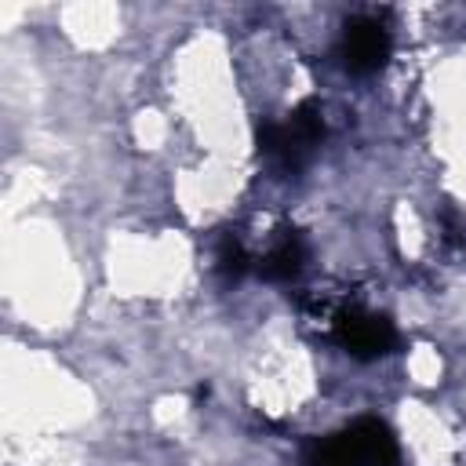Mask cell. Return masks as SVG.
Listing matches in <instances>:
<instances>
[{
    "instance_id": "5",
    "label": "cell",
    "mask_w": 466,
    "mask_h": 466,
    "mask_svg": "<svg viewBox=\"0 0 466 466\" xmlns=\"http://www.w3.org/2000/svg\"><path fill=\"white\" fill-rule=\"evenodd\" d=\"M306 262V248L295 233H280L266 251L262 258H255V269L266 277V280H291Z\"/></svg>"
},
{
    "instance_id": "4",
    "label": "cell",
    "mask_w": 466,
    "mask_h": 466,
    "mask_svg": "<svg viewBox=\"0 0 466 466\" xmlns=\"http://www.w3.org/2000/svg\"><path fill=\"white\" fill-rule=\"evenodd\" d=\"M390 47H393V36L379 18H353L342 33V66L360 76L375 73L386 66Z\"/></svg>"
},
{
    "instance_id": "2",
    "label": "cell",
    "mask_w": 466,
    "mask_h": 466,
    "mask_svg": "<svg viewBox=\"0 0 466 466\" xmlns=\"http://www.w3.org/2000/svg\"><path fill=\"white\" fill-rule=\"evenodd\" d=\"M320 138H324L320 109H317L313 102H306V106H299L295 113H288V120L266 124V131H262V138H258V149H262V157H266L277 171L291 175V171H299V167L309 164V157L317 153Z\"/></svg>"
},
{
    "instance_id": "3",
    "label": "cell",
    "mask_w": 466,
    "mask_h": 466,
    "mask_svg": "<svg viewBox=\"0 0 466 466\" xmlns=\"http://www.w3.org/2000/svg\"><path fill=\"white\" fill-rule=\"evenodd\" d=\"M331 339L346 353H353L360 360H375V357L393 350L397 331L386 317H379L371 309H360V306H350V309H339L331 317Z\"/></svg>"
},
{
    "instance_id": "1",
    "label": "cell",
    "mask_w": 466,
    "mask_h": 466,
    "mask_svg": "<svg viewBox=\"0 0 466 466\" xmlns=\"http://www.w3.org/2000/svg\"><path fill=\"white\" fill-rule=\"evenodd\" d=\"M306 466H397V444L375 419H360L313 448Z\"/></svg>"
}]
</instances>
